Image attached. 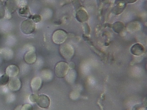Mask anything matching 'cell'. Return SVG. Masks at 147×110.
Listing matches in <instances>:
<instances>
[{
    "mask_svg": "<svg viewBox=\"0 0 147 110\" xmlns=\"http://www.w3.org/2000/svg\"><path fill=\"white\" fill-rule=\"evenodd\" d=\"M9 77L6 74H4L0 77V86H5L8 84L9 81Z\"/></svg>",
    "mask_w": 147,
    "mask_h": 110,
    "instance_id": "cell-16",
    "label": "cell"
},
{
    "mask_svg": "<svg viewBox=\"0 0 147 110\" xmlns=\"http://www.w3.org/2000/svg\"><path fill=\"white\" fill-rule=\"evenodd\" d=\"M68 38V34L65 31L62 29L55 30L53 34L52 39L55 44L62 45Z\"/></svg>",
    "mask_w": 147,
    "mask_h": 110,
    "instance_id": "cell-5",
    "label": "cell"
},
{
    "mask_svg": "<svg viewBox=\"0 0 147 110\" xmlns=\"http://www.w3.org/2000/svg\"><path fill=\"white\" fill-rule=\"evenodd\" d=\"M20 72L19 68L16 65H10L6 69L5 73L9 77H16L19 74Z\"/></svg>",
    "mask_w": 147,
    "mask_h": 110,
    "instance_id": "cell-11",
    "label": "cell"
},
{
    "mask_svg": "<svg viewBox=\"0 0 147 110\" xmlns=\"http://www.w3.org/2000/svg\"><path fill=\"white\" fill-rule=\"evenodd\" d=\"M36 29V23L29 18L24 20L20 24V29L21 32L25 35L32 34Z\"/></svg>",
    "mask_w": 147,
    "mask_h": 110,
    "instance_id": "cell-2",
    "label": "cell"
},
{
    "mask_svg": "<svg viewBox=\"0 0 147 110\" xmlns=\"http://www.w3.org/2000/svg\"><path fill=\"white\" fill-rule=\"evenodd\" d=\"M28 18L32 19L33 22L35 23H39L42 20V17L39 15L38 14H34L33 15H31Z\"/></svg>",
    "mask_w": 147,
    "mask_h": 110,
    "instance_id": "cell-17",
    "label": "cell"
},
{
    "mask_svg": "<svg viewBox=\"0 0 147 110\" xmlns=\"http://www.w3.org/2000/svg\"><path fill=\"white\" fill-rule=\"evenodd\" d=\"M0 2H1V0H0Z\"/></svg>",
    "mask_w": 147,
    "mask_h": 110,
    "instance_id": "cell-24",
    "label": "cell"
},
{
    "mask_svg": "<svg viewBox=\"0 0 147 110\" xmlns=\"http://www.w3.org/2000/svg\"><path fill=\"white\" fill-rule=\"evenodd\" d=\"M73 1H76L77 0H72Z\"/></svg>",
    "mask_w": 147,
    "mask_h": 110,
    "instance_id": "cell-23",
    "label": "cell"
},
{
    "mask_svg": "<svg viewBox=\"0 0 147 110\" xmlns=\"http://www.w3.org/2000/svg\"><path fill=\"white\" fill-rule=\"evenodd\" d=\"M128 28L130 30H133L134 32L136 31V30H138L140 28L139 24L138 23H136V22H132L131 24H129Z\"/></svg>",
    "mask_w": 147,
    "mask_h": 110,
    "instance_id": "cell-19",
    "label": "cell"
},
{
    "mask_svg": "<svg viewBox=\"0 0 147 110\" xmlns=\"http://www.w3.org/2000/svg\"><path fill=\"white\" fill-rule=\"evenodd\" d=\"M29 100L31 102L36 103L39 107L43 109H47L51 105L50 98L44 94H32L29 97Z\"/></svg>",
    "mask_w": 147,
    "mask_h": 110,
    "instance_id": "cell-1",
    "label": "cell"
},
{
    "mask_svg": "<svg viewBox=\"0 0 147 110\" xmlns=\"http://www.w3.org/2000/svg\"><path fill=\"white\" fill-rule=\"evenodd\" d=\"M138 0H124L125 3H128V4H133L135 3Z\"/></svg>",
    "mask_w": 147,
    "mask_h": 110,
    "instance_id": "cell-21",
    "label": "cell"
},
{
    "mask_svg": "<svg viewBox=\"0 0 147 110\" xmlns=\"http://www.w3.org/2000/svg\"><path fill=\"white\" fill-rule=\"evenodd\" d=\"M125 26L124 24L121 22H117L113 24V30L117 34H120L124 30Z\"/></svg>",
    "mask_w": 147,
    "mask_h": 110,
    "instance_id": "cell-14",
    "label": "cell"
},
{
    "mask_svg": "<svg viewBox=\"0 0 147 110\" xmlns=\"http://www.w3.org/2000/svg\"><path fill=\"white\" fill-rule=\"evenodd\" d=\"M19 5V0H7L5 5L8 12L13 14L18 9Z\"/></svg>",
    "mask_w": 147,
    "mask_h": 110,
    "instance_id": "cell-6",
    "label": "cell"
},
{
    "mask_svg": "<svg viewBox=\"0 0 147 110\" xmlns=\"http://www.w3.org/2000/svg\"><path fill=\"white\" fill-rule=\"evenodd\" d=\"M9 87L13 91H18L21 87V82L19 79L16 77H11L9 81Z\"/></svg>",
    "mask_w": 147,
    "mask_h": 110,
    "instance_id": "cell-9",
    "label": "cell"
},
{
    "mask_svg": "<svg viewBox=\"0 0 147 110\" xmlns=\"http://www.w3.org/2000/svg\"><path fill=\"white\" fill-rule=\"evenodd\" d=\"M126 4L124 0H115L113 9V13L116 15L121 14L125 9Z\"/></svg>",
    "mask_w": 147,
    "mask_h": 110,
    "instance_id": "cell-7",
    "label": "cell"
},
{
    "mask_svg": "<svg viewBox=\"0 0 147 110\" xmlns=\"http://www.w3.org/2000/svg\"><path fill=\"white\" fill-rule=\"evenodd\" d=\"M5 6L2 2H0V19H2L5 15Z\"/></svg>",
    "mask_w": 147,
    "mask_h": 110,
    "instance_id": "cell-18",
    "label": "cell"
},
{
    "mask_svg": "<svg viewBox=\"0 0 147 110\" xmlns=\"http://www.w3.org/2000/svg\"><path fill=\"white\" fill-rule=\"evenodd\" d=\"M145 49L144 47L140 43L134 44L131 47L130 51L131 53L134 56H140L144 53Z\"/></svg>",
    "mask_w": 147,
    "mask_h": 110,
    "instance_id": "cell-10",
    "label": "cell"
},
{
    "mask_svg": "<svg viewBox=\"0 0 147 110\" xmlns=\"http://www.w3.org/2000/svg\"><path fill=\"white\" fill-rule=\"evenodd\" d=\"M24 60L29 64H32L36 61L37 55L35 51L30 50L24 55Z\"/></svg>",
    "mask_w": 147,
    "mask_h": 110,
    "instance_id": "cell-8",
    "label": "cell"
},
{
    "mask_svg": "<svg viewBox=\"0 0 147 110\" xmlns=\"http://www.w3.org/2000/svg\"><path fill=\"white\" fill-rule=\"evenodd\" d=\"M76 19L80 23H84L88 19V15L86 10L83 9H80L76 14Z\"/></svg>",
    "mask_w": 147,
    "mask_h": 110,
    "instance_id": "cell-13",
    "label": "cell"
},
{
    "mask_svg": "<svg viewBox=\"0 0 147 110\" xmlns=\"http://www.w3.org/2000/svg\"><path fill=\"white\" fill-rule=\"evenodd\" d=\"M18 13L21 16L28 17V18L30 17V15H31L29 8L28 6L26 5L21 7L19 9Z\"/></svg>",
    "mask_w": 147,
    "mask_h": 110,
    "instance_id": "cell-15",
    "label": "cell"
},
{
    "mask_svg": "<svg viewBox=\"0 0 147 110\" xmlns=\"http://www.w3.org/2000/svg\"><path fill=\"white\" fill-rule=\"evenodd\" d=\"M60 53L64 59L70 60L74 55V49L70 44H63L60 47Z\"/></svg>",
    "mask_w": 147,
    "mask_h": 110,
    "instance_id": "cell-4",
    "label": "cell"
},
{
    "mask_svg": "<svg viewBox=\"0 0 147 110\" xmlns=\"http://www.w3.org/2000/svg\"><path fill=\"white\" fill-rule=\"evenodd\" d=\"M21 110H33V107L30 104H25L21 105Z\"/></svg>",
    "mask_w": 147,
    "mask_h": 110,
    "instance_id": "cell-20",
    "label": "cell"
},
{
    "mask_svg": "<svg viewBox=\"0 0 147 110\" xmlns=\"http://www.w3.org/2000/svg\"><path fill=\"white\" fill-rule=\"evenodd\" d=\"M14 110H21V106H17V107Z\"/></svg>",
    "mask_w": 147,
    "mask_h": 110,
    "instance_id": "cell-22",
    "label": "cell"
},
{
    "mask_svg": "<svg viewBox=\"0 0 147 110\" xmlns=\"http://www.w3.org/2000/svg\"><path fill=\"white\" fill-rule=\"evenodd\" d=\"M42 80L41 78L37 77L33 79L31 82V88L33 92L37 93L38 92L42 86Z\"/></svg>",
    "mask_w": 147,
    "mask_h": 110,
    "instance_id": "cell-12",
    "label": "cell"
},
{
    "mask_svg": "<svg viewBox=\"0 0 147 110\" xmlns=\"http://www.w3.org/2000/svg\"><path fill=\"white\" fill-rule=\"evenodd\" d=\"M69 70V65L66 62L61 61L56 65L55 67V73L58 78H64L67 75Z\"/></svg>",
    "mask_w": 147,
    "mask_h": 110,
    "instance_id": "cell-3",
    "label": "cell"
}]
</instances>
